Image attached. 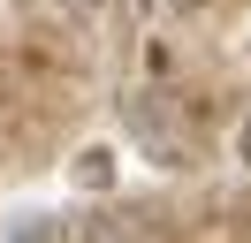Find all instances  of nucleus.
<instances>
[{"label": "nucleus", "mask_w": 251, "mask_h": 243, "mask_svg": "<svg viewBox=\"0 0 251 243\" xmlns=\"http://www.w3.org/2000/svg\"><path fill=\"white\" fill-rule=\"evenodd\" d=\"M236 160L251 167V122H244V129H236Z\"/></svg>", "instance_id": "f257e3e1"}, {"label": "nucleus", "mask_w": 251, "mask_h": 243, "mask_svg": "<svg viewBox=\"0 0 251 243\" xmlns=\"http://www.w3.org/2000/svg\"><path fill=\"white\" fill-rule=\"evenodd\" d=\"M61 8H99V0H61Z\"/></svg>", "instance_id": "f03ea898"}]
</instances>
